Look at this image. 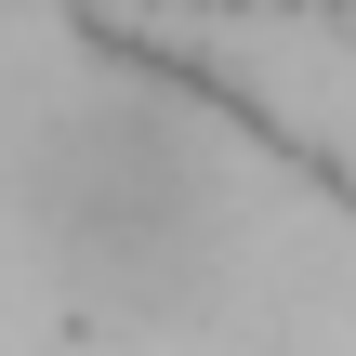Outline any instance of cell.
Returning <instances> with one entry per match:
<instances>
[{
  "label": "cell",
  "instance_id": "cell-1",
  "mask_svg": "<svg viewBox=\"0 0 356 356\" xmlns=\"http://www.w3.org/2000/svg\"><path fill=\"white\" fill-rule=\"evenodd\" d=\"M26 211L66 291L119 317H172L225 251V172L198 159L172 106H66L26 159Z\"/></svg>",
  "mask_w": 356,
  "mask_h": 356
}]
</instances>
